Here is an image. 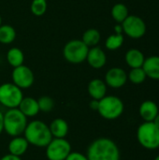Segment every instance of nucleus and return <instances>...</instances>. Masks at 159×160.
Masks as SVG:
<instances>
[{
  "instance_id": "nucleus-6",
  "label": "nucleus",
  "mask_w": 159,
  "mask_h": 160,
  "mask_svg": "<svg viewBox=\"0 0 159 160\" xmlns=\"http://www.w3.org/2000/svg\"><path fill=\"white\" fill-rule=\"evenodd\" d=\"M89 51L82 39H72L66 43L63 49L64 58L70 64H81L86 61Z\"/></svg>"
},
{
  "instance_id": "nucleus-34",
  "label": "nucleus",
  "mask_w": 159,
  "mask_h": 160,
  "mask_svg": "<svg viewBox=\"0 0 159 160\" xmlns=\"http://www.w3.org/2000/svg\"><path fill=\"white\" fill-rule=\"evenodd\" d=\"M155 160H159V156H157V158H155Z\"/></svg>"
},
{
  "instance_id": "nucleus-27",
  "label": "nucleus",
  "mask_w": 159,
  "mask_h": 160,
  "mask_svg": "<svg viewBox=\"0 0 159 160\" xmlns=\"http://www.w3.org/2000/svg\"><path fill=\"white\" fill-rule=\"evenodd\" d=\"M37 104L39 108V112H50L54 108V100L48 96H42L37 99Z\"/></svg>"
},
{
  "instance_id": "nucleus-25",
  "label": "nucleus",
  "mask_w": 159,
  "mask_h": 160,
  "mask_svg": "<svg viewBox=\"0 0 159 160\" xmlns=\"http://www.w3.org/2000/svg\"><path fill=\"white\" fill-rule=\"evenodd\" d=\"M147 76L142 68H131L129 73L127 74V80H129L134 84H141L146 80Z\"/></svg>"
},
{
  "instance_id": "nucleus-24",
  "label": "nucleus",
  "mask_w": 159,
  "mask_h": 160,
  "mask_svg": "<svg viewBox=\"0 0 159 160\" xmlns=\"http://www.w3.org/2000/svg\"><path fill=\"white\" fill-rule=\"evenodd\" d=\"M16 30L13 26L8 24H2L0 26V43L10 44L16 38Z\"/></svg>"
},
{
  "instance_id": "nucleus-28",
  "label": "nucleus",
  "mask_w": 159,
  "mask_h": 160,
  "mask_svg": "<svg viewBox=\"0 0 159 160\" xmlns=\"http://www.w3.org/2000/svg\"><path fill=\"white\" fill-rule=\"evenodd\" d=\"M66 160H88L87 157L80 152H71Z\"/></svg>"
},
{
  "instance_id": "nucleus-21",
  "label": "nucleus",
  "mask_w": 159,
  "mask_h": 160,
  "mask_svg": "<svg viewBox=\"0 0 159 160\" xmlns=\"http://www.w3.org/2000/svg\"><path fill=\"white\" fill-rule=\"evenodd\" d=\"M7 61L12 68H17L23 65L24 54L22 51L17 47L10 48L7 52Z\"/></svg>"
},
{
  "instance_id": "nucleus-16",
  "label": "nucleus",
  "mask_w": 159,
  "mask_h": 160,
  "mask_svg": "<svg viewBox=\"0 0 159 160\" xmlns=\"http://www.w3.org/2000/svg\"><path fill=\"white\" fill-rule=\"evenodd\" d=\"M142 68L146 76L152 80L159 81V56L152 55L145 58Z\"/></svg>"
},
{
  "instance_id": "nucleus-17",
  "label": "nucleus",
  "mask_w": 159,
  "mask_h": 160,
  "mask_svg": "<svg viewBox=\"0 0 159 160\" xmlns=\"http://www.w3.org/2000/svg\"><path fill=\"white\" fill-rule=\"evenodd\" d=\"M115 33L112 35H110L106 41H105V47L109 50V51H116L119 48L122 47V45L124 44L125 41V38L123 35V29L121 24H117L114 27Z\"/></svg>"
},
{
  "instance_id": "nucleus-9",
  "label": "nucleus",
  "mask_w": 159,
  "mask_h": 160,
  "mask_svg": "<svg viewBox=\"0 0 159 160\" xmlns=\"http://www.w3.org/2000/svg\"><path fill=\"white\" fill-rule=\"evenodd\" d=\"M123 33L133 39L142 38L147 31L145 22L137 15H128L127 18L120 23Z\"/></svg>"
},
{
  "instance_id": "nucleus-33",
  "label": "nucleus",
  "mask_w": 159,
  "mask_h": 160,
  "mask_svg": "<svg viewBox=\"0 0 159 160\" xmlns=\"http://www.w3.org/2000/svg\"><path fill=\"white\" fill-rule=\"evenodd\" d=\"M2 25V18H1V16H0V26Z\"/></svg>"
},
{
  "instance_id": "nucleus-1",
  "label": "nucleus",
  "mask_w": 159,
  "mask_h": 160,
  "mask_svg": "<svg viewBox=\"0 0 159 160\" xmlns=\"http://www.w3.org/2000/svg\"><path fill=\"white\" fill-rule=\"evenodd\" d=\"M86 157L88 160H120V150L112 140L98 138L88 146Z\"/></svg>"
},
{
  "instance_id": "nucleus-12",
  "label": "nucleus",
  "mask_w": 159,
  "mask_h": 160,
  "mask_svg": "<svg viewBox=\"0 0 159 160\" xmlns=\"http://www.w3.org/2000/svg\"><path fill=\"white\" fill-rule=\"evenodd\" d=\"M86 61L91 68L95 69H100L107 63V55L100 47L95 46L89 48L86 56Z\"/></svg>"
},
{
  "instance_id": "nucleus-31",
  "label": "nucleus",
  "mask_w": 159,
  "mask_h": 160,
  "mask_svg": "<svg viewBox=\"0 0 159 160\" xmlns=\"http://www.w3.org/2000/svg\"><path fill=\"white\" fill-rule=\"evenodd\" d=\"M3 119H4V114L0 112V134L4 131V122H3Z\"/></svg>"
},
{
  "instance_id": "nucleus-29",
  "label": "nucleus",
  "mask_w": 159,
  "mask_h": 160,
  "mask_svg": "<svg viewBox=\"0 0 159 160\" xmlns=\"http://www.w3.org/2000/svg\"><path fill=\"white\" fill-rule=\"evenodd\" d=\"M0 160H22V158L20 157H16L11 154H7V155H5L4 157H2Z\"/></svg>"
},
{
  "instance_id": "nucleus-19",
  "label": "nucleus",
  "mask_w": 159,
  "mask_h": 160,
  "mask_svg": "<svg viewBox=\"0 0 159 160\" xmlns=\"http://www.w3.org/2000/svg\"><path fill=\"white\" fill-rule=\"evenodd\" d=\"M49 128L52 138H58V139L66 138L69 131V127L67 122L62 118H56L52 120L49 126Z\"/></svg>"
},
{
  "instance_id": "nucleus-11",
  "label": "nucleus",
  "mask_w": 159,
  "mask_h": 160,
  "mask_svg": "<svg viewBox=\"0 0 159 160\" xmlns=\"http://www.w3.org/2000/svg\"><path fill=\"white\" fill-rule=\"evenodd\" d=\"M104 82L111 88H121L127 82V73L121 68H112L107 71Z\"/></svg>"
},
{
  "instance_id": "nucleus-5",
  "label": "nucleus",
  "mask_w": 159,
  "mask_h": 160,
  "mask_svg": "<svg viewBox=\"0 0 159 160\" xmlns=\"http://www.w3.org/2000/svg\"><path fill=\"white\" fill-rule=\"evenodd\" d=\"M139 143L147 150L159 148V128L153 122H144L137 130Z\"/></svg>"
},
{
  "instance_id": "nucleus-22",
  "label": "nucleus",
  "mask_w": 159,
  "mask_h": 160,
  "mask_svg": "<svg viewBox=\"0 0 159 160\" xmlns=\"http://www.w3.org/2000/svg\"><path fill=\"white\" fill-rule=\"evenodd\" d=\"M100 39H101L100 32L97 29H96V28H89V29H87L82 34V40L83 41V43L87 47H89V48L97 46V44L99 43Z\"/></svg>"
},
{
  "instance_id": "nucleus-20",
  "label": "nucleus",
  "mask_w": 159,
  "mask_h": 160,
  "mask_svg": "<svg viewBox=\"0 0 159 160\" xmlns=\"http://www.w3.org/2000/svg\"><path fill=\"white\" fill-rule=\"evenodd\" d=\"M145 56L143 52L138 49H130L126 52L125 55V61L127 65L131 68H142Z\"/></svg>"
},
{
  "instance_id": "nucleus-23",
  "label": "nucleus",
  "mask_w": 159,
  "mask_h": 160,
  "mask_svg": "<svg viewBox=\"0 0 159 160\" xmlns=\"http://www.w3.org/2000/svg\"><path fill=\"white\" fill-rule=\"evenodd\" d=\"M111 14H112V19L116 22H118V23H122L127 18V16L129 15L127 7L125 4H123V3H117V4H115L112 8Z\"/></svg>"
},
{
  "instance_id": "nucleus-14",
  "label": "nucleus",
  "mask_w": 159,
  "mask_h": 160,
  "mask_svg": "<svg viewBox=\"0 0 159 160\" xmlns=\"http://www.w3.org/2000/svg\"><path fill=\"white\" fill-rule=\"evenodd\" d=\"M28 146L29 143L24 137L17 136V137H12V139L8 142L7 150L9 154L21 158L26 153Z\"/></svg>"
},
{
  "instance_id": "nucleus-7",
  "label": "nucleus",
  "mask_w": 159,
  "mask_h": 160,
  "mask_svg": "<svg viewBox=\"0 0 159 160\" xmlns=\"http://www.w3.org/2000/svg\"><path fill=\"white\" fill-rule=\"evenodd\" d=\"M23 94L21 88L16 86L12 82H6L0 85V103L7 108L14 109L18 108Z\"/></svg>"
},
{
  "instance_id": "nucleus-30",
  "label": "nucleus",
  "mask_w": 159,
  "mask_h": 160,
  "mask_svg": "<svg viewBox=\"0 0 159 160\" xmlns=\"http://www.w3.org/2000/svg\"><path fill=\"white\" fill-rule=\"evenodd\" d=\"M98 101H99V100L92 99V101L89 103V107H90V109H92L93 111H97V109H98Z\"/></svg>"
},
{
  "instance_id": "nucleus-8",
  "label": "nucleus",
  "mask_w": 159,
  "mask_h": 160,
  "mask_svg": "<svg viewBox=\"0 0 159 160\" xmlns=\"http://www.w3.org/2000/svg\"><path fill=\"white\" fill-rule=\"evenodd\" d=\"M45 148L48 160H66L72 152L70 142L65 138H52Z\"/></svg>"
},
{
  "instance_id": "nucleus-18",
  "label": "nucleus",
  "mask_w": 159,
  "mask_h": 160,
  "mask_svg": "<svg viewBox=\"0 0 159 160\" xmlns=\"http://www.w3.org/2000/svg\"><path fill=\"white\" fill-rule=\"evenodd\" d=\"M18 109L28 118L35 117L39 112V108L37 104V99L31 97L23 98L18 106Z\"/></svg>"
},
{
  "instance_id": "nucleus-10",
  "label": "nucleus",
  "mask_w": 159,
  "mask_h": 160,
  "mask_svg": "<svg viewBox=\"0 0 159 160\" xmlns=\"http://www.w3.org/2000/svg\"><path fill=\"white\" fill-rule=\"evenodd\" d=\"M12 83H14L19 88L27 89L31 87L35 82V76L30 68L22 65L14 68L11 73Z\"/></svg>"
},
{
  "instance_id": "nucleus-32",
  "label": "nucleus",
  "mask_w": 159,
  "mask_h": 160,
  "mask_svg": "<svg viewBox=\"0 0 159 160\" xmlns=\"http://www.w3.org/2000/svg\"><path fill=\"white\" fill-rule=\"evenodd\" d=\"M153 123H154V124H155V125H156V126H157V127L159 128V113L157 115V116H156V118L154 119Z\"/></svg>"
},
{
  "instance_id": "nucleus-15",
  "label": "nucleus",
  "mask_w": 159,
  "mask_h": 160,
  "mask_svg": "<svg viewBox=\"0 0 159 160\" xmlns=\"http://www.w3.org/2000/svg\"><path fill=\"white\" fill-rule=\"evenodd\" d=\"M139 112L144 122H153L159 113L158 106L153 100H145L141 104Z\"/></svg>"
},
{
  "instance_id": "nucleus-13",
  "label": "nucleus",
  "mask_w": 159,
  "mask_h": 160,
  "mask_svg": "<svg viewBox=\"0 0 159 160\" xmlns=\"http://www.w3.org/2000/svg\"><path fill=\"white\" fill-rule=\"evenodd\" d=\"M87 91L92 99L100 100L105 96H107V84L100 79H93L88 83Z\"/></svg>"
},
{
  "instance_id": "nucleus-3",
  "label": "nucleus",
  "mask_w": 159,
  "mask_h": 160,
  "mask_svg": "<svg viewBox=\"0 0 159 160\" xmlns=\"http://www.w3.org/2000/svg\"><path fill=\"white\" fill-rule=\"evenodd\" d=\"M4 131L11 136L17 137L23 134L28 124L27 117L18 109H8L4 113Z\"/></svg>"
},
{
  "instance_id": "nucleus-4",
  "label": "nucleus",
  "mask_w": 159,
  "mask_h": 160,
  "mask_svg": "<svg viewBox=\"0 0 159 160\" xmlns=\"http://www.w3.org/2000/svg\"><path fill=\"white\" fill-rule=\"evenodd\" d=\"M125 110L124 102L116 96H105L98 101L97 112L106 120H115L119 118Z\"/></svg>"
},
{
  "instance_id": "nucleus-26",
  "label": "nucleus",
  "mask_w": 159,
  "mask_h": 160,
  "mask_svg": "<svg viewBox=\"0 0 159 160\" xmlns=\"http://www.w3.org/2000/svg\"><path fill=\"white\" fill-rule=\"evenodd\" d=\"M47 8H48L47 0H33L30 6L31 12L37 17H40L44 15V13L47 10Z\"/></svg>"
},
{
  "instance_id": "nucleus-2",
  "label": "nucleus",
  "mask_w": 159,
  "mask_h": 160,
  "mask_svg": "<svg viewBox=\"0 0 159 160\" xmlns=\"http://www.w3.org/2000/svg\"><path fill=\"white\" fill-rule=\"evenodd\" d=\"M23 137L29 144L38 148H45L52 139L49 126L40 120L28 122L23 132Z\"/></svg>"
}]
</instances>
